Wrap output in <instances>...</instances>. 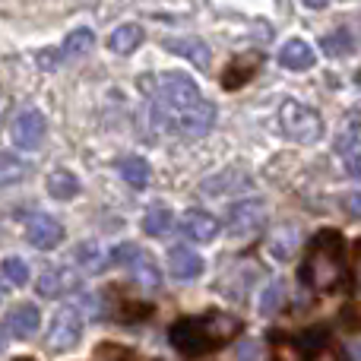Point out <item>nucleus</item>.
I'll return each instance as SVG.
<instances>
[{"mask_svg":"<svg viewBox=\"0 0 361 361\" xmlns=\"http://www.w3.org/2000/svg\"><path fill=\"white\" fill-rule=\"evenodd\" d=\"M152 89V124L159 130H175L187 140L206 137L216 124V105L200 95L197 82L180 70L159 76Z\"/></svg>","mask_w":361,"mask_h":361,"instance_id":"nucleus-1","label":"nucleus"},{"mask_svg":"<svg viewBox=\"0 0 361 361\" xmlns=\"http://www.w3.org/2000/svg\"><path fill=\"white\" fill-rule=\"evenodd\" d=\"M241 333V320L228 317V314L209 311L203 317H180L169 326V339L180 355H209V352L222 349L231 336Z\"/></svg>","mask_w":361,"mask_h":361,"instance_id":"nucleus-2","label":"nucleus"},{"mask_svg":"<svg viewBox=\"0 0 361 361\" xmlns=\"http://www.w3.org/2000/svg\"><path fill=\"white\" fill-rule=\"evenodd\" d=\"M298 279L314 292H336L345 279V241L336 228H324L311 238Z\"/></svg>","mask_w":361,"mask_h":361,"instance_id":"nucleus-3","label":"nucleus"},{"mask_svg":"<svg viewBox=\"0 0 361 361\" xmlns=\"http://www.w3.org/2000/svg\"><path fill=\"white\" fill-rule=\"evenodd\" d=\"M279 127L295 143H317V140L324 137V121H320V114L295 99H286L279 105Z\"/></svg>","mask_w":361,"mask_h":361,"instance_id":"nucleus-4","label":"nucleus"},{"mask_svg":"<svg viewBox=\"0 0 361 361\" xmlns=\"http://www.w3.org/2000/svg\"><path fill=\"white\" fill-rule=\"evenodd\" d=\"M108 260H111L114 267L130 269L133 282H137L140 288H146V292L159 288V282H162L156 260H152V257L146 254L143 247H137V244H118V247H114L111 254H108Z\"/></svg>","mask_w":361,"mask_h":361,"instance_id":"nucleus-5","label":"nucleus"},{"mask_svg":"<svg viewBox=\"0 0 361 361\" xmlns=\"http://www.w3.org/2000/svg\"><path fill=\"white\" fill-rule=\"evenodd\" d=\"M267 225V203L263 200H241L228 209V219H225V228H228L231 238L238 241H250L257 238Z\"/></svg>","mask_w":361,"mask_h":361,"instance_id":"nucleus-6","label":"nucleus"},{"mask_svg":"<svg viewBox=\"0 0 361 361\" xmlns=\"http://www.w3.org/2000/svg\"><path fill=\"white\" fill-rule=\"evenodd\" d=\"M82 336V317L76 307H61L51 317L48 326V349L51 352H70Z\"/></svg>","mask_w":361,"mask_h":361,"instance_id":"nucleus-7","label":"nucleus"},{"mask_svg":"<svg viewBox=\"0 0 361 361\" xmlns=\"http://www.w3.org/2000/svg\"><path fill=\"white\" fill-rule=\"evenodd\" d=\"M44 133H48V121H44V114L35 111V108H32V111H23L10 127L13 143L25 152L38 149V146L44 143Z\"/></svg>","mask_w":361,"mask_h":361,"instance_id":"nucleus-8","label":"nucleus"},{"mask_svg":"<svg viewBox=\"0 0 361 361\" xmlns=\"http://www.w3.org/2000/svg\"><path fill=\"white\" fill-rule=\"evenodd\" d=\"M25 238L35 250H54L63 241V225L51 212H35L25 222Z\"/></svg>","mask_w":361,"mask_h":361,"instance_id":"nucleus-9","label":"nucleus"},{"mask_svg":"<svg viewBox=\"0 0 361 361\" xmlns=\"http://www.w3.org/2000/svg\"><path fill=\"white\" fill-rule=\"evenodd\" d=\"M35 288L42 298H61V295L76 292V288H80V279H76V273L70 267H54V269H44V273L38 276Z\"/></svg>","mask_w":361,"mask_h":361,"instance_id":"nucleus-10","label":"nucleus"},{"mask_svg":"<svg viewBox=\"0 0 361 361\" xmlns=\"http://www.w3.org/2000/svg\"><path fill=\"white\" fill-rule=\"evenodd\" d=\"M219 219L216 216H209V212H203V209H187V216H184V222H180V231H184V238L187 241H197V244H209L212 238L219 235Z\"/></svg>","mask_w":361,"mask_h":361,"instance_id":"nucleus-11","label":"nucleus"},{"mask_svg":"<svg viewBox=\"0 0 361 361\" xmlns=\"http://www.w3.org/2000/svg\"><path fill=\"white\" fill-rule=\"evenodd\" d=\"M260 70V54H238L228 61V67L222 70V86L228 92L247 86V80H254V73Z\"/></svg>","mask_w":361,"mask_h":361,"instance_id":"nucleus-12","label":"nucleus"},{"mask_svg":"<svg viewBox=\"0 0 361 361\" xmlns=\"http://www.w3.org/2000/svg\"><path fill=\"white\" fill-rule=\"evenodd\" d=\"M279 63L286 70H292V73H307V70L317 63V57H314V48L305 42V38H292V42L282 44Z\"/></svg>","mask_w":361,"mask_h":361,"instance_id":"nucleus-13","label":"nucleus"},{"mask_svg":"<svg viewBox=\"0 0 361 361\" xmlns=\"http://www.w3.org/2000/svg\"><path fill=\"white\" fill-rule=\"evenodd\" d=\"M203 267H206L203 257L193 254V250H187V247H171L169 250V273L180 282L197 279V276L203 273Z\"/></svg>","mask_w":361,"mask_h":361,"instance_id":"nucleus-14","label":"nucleus"},{"mask_svg":"<svg viewBox=\"0 0 361 361\" xmlns=\"http://www.w3.org/2000/svg\"><path fill=\"white\" fill-rule=\"evenodd\" d=\"M267 254L273 257L276 263H292V257L298 254V231H295L292 225L276 228L267 241Z\"/></svg>","mask_w":361,"mask_h":361,"instance_id":"nucleus-15","label":"nucleus"},{"mask_svg":"<svg viewBox=\"0 0 361 361\" xmlns=\"http://www.w3.org/2000/svg\"><path fill=\"white\" fill-rule=\"evenodd\" d=\"M10 333L13 336H19V339H29V336H35V330L42 326V311H38L35 305H19L16 311L10 314Z\"/></svg>","mask_w":361,"mask_h":361,"instance_id":"nucleus-16","label":"nucleus"},{"mask_svg":"<svg viewBox=\"0 0 361 361\" xmlns=\"http://www.w3.org/2000/svg\"><path fill=\"white\" fill-rule=\"evenodd\" d=\"M140 44H143V25H137V23L118 25V29L111 32V38H108V48H111L114 54H133Z\"/></svg>","mask_w":361,"mask_h":361,"instance_id":"nucleus-17","label":"nucleus"},{"mask_svg":"<svg viewBox=\"0 0 361 361\" xmlns=\"http://www.w3.org/2000/svg\"><path fill=\"white\" fill-rule=\"evenodd\" d=\"M326 343H330V333H326L324 326H311V330L295 336V352H298L301 358H320Z\"/></svg>","mask_w":361,"mask_h":361,"instance_id":"nucleus-18","label":"nucleus"},{"mask_svg":"<svg viewBox=\"0 0 361 361\" xmlns=\"http://www.w3.org/2000/svg\"><path fill=\"white\" fill-rule=\"evenodd\" d=\"M165 48L175 51V54L190 57L200 70L209 67V48H206V42H200V38H169V42H165Z\"/></svg>","mask_w":361,"mask_h":361,"instance_id":"nucleus-19","label":"nucleus"},{"mask_svg":"<svg viewBox=\"0 0 361 361\" xmlns=\"http://www.w3.org/2000/svg\"><path fill=\"white\" fill-rule=\"evenodd\" d=\"M95 48V32L92 29H73L67 35V42H63V48H61V54H63V61H76V57H86L89 51Z\"/></svg>","mask_w":361,"mask_h":361,"instance_id":"nucleus-20","label":"nucleus"},{"mask_svg":"<svg viewBox=\"0 0 361 361\" xmlns=\"http://www.w3.org/2000/svg\"><path fill=\"white\" fill-rule=\"evenodd\" d=\"M48 193H51V197H54V200H61V203H63V200H76V197H80V178H76V175H70V171H51V175H48Z\"/></svg>","mask_w":361,"mask_h":361,"instance_id":"nucleus-21","label":"nucleus"},{"mask_svg":"<svg viewBox=\"0 0 361 361\" xmlns=\"http://www.w3.org/2000/svg\"><path fill=\"white\" fill-rule=\"evenodd\" d=\"M121 178L127 180L130 187H137V190H143L146 184H149V162L140 156H130V159H121Z\"/></svg>","mask_w":361,"mask_h":361,"instance_id":"nucleus-22","label":"nucleus"},{"mask_svg":"<svg viewBox=\"0 0 361 361\" xmlns=\"http://www.w3.org/2000/svg\"><path fill=\"white\" fill-rule=\"evenodd\" d=\"M25 175H29V165H25L23 159L0 152V190H4V187H10V184H19Z\"/></svg>","mask_w":361,"mask_h":361,"instance_id":"nucleus-23","label":"nucleus"},{"mask_svg":"<svg viewBox=\"0 0 361 361\" xmlns=\"http://www.w3.org/2000/svg\"><path fill=\"white\" fill-rule=\"evenodd\" d=\"M171 225H175V216H171V209H149L143 216V231L152 238H162L171 231Z\"/></svg>","mask_w":361,"mask_h":361,"instance_id":"nucleus-24","label":"nucleus"},{"mask_svg":"<svg viewBox=\"0 0 361 361\" xmlns=\"http://www.w3.org/2000/svg\"><path fill=\"white\" fill-rule=\"evenodd\" d=\"M339 152H343L345 171H349L355 180H361V140H355V137L343 140V143H339Z\"/></svg>","mask_w":361,"mask_h":361,"instance_id":"nucleus-25","label":"nucleus"},{"mask_svg":"<svg viewBox=\"0 0 361 361\" xmlns=\"http://www.w3.org/2000/svg\"><path fill=\"white\" fill-rule=\"evenodd\" d=\"M0 273H4V279L10 282V286H25V282H29V263L19 260V257H6V260L0 263Z\"/></svg>","mask_w":361,"mask_h":361,"instance_id":"nucleus-26","label":"nucleus"},{"mask_svg":"<svg viewBox=\"0 0 361 361\" xmlns=\"http://www.w3.org/2000/svg\"><path fill=\"white\" fill-rule=\"evenodd\" d=\"M324 51L326 54H349L352 51V38L345 32H333V35L324 38Z\"/></svg>","mask_w":361,"mask_h":361,"instance_id":"nucleus-27","label":"nucleus"},{"mask_svg":"<svg viewBox=\"0 0 361 361\" xmlns=\"http://www.w3.org/2000/svg\"><path fill=\"white\" fill-rule=\"evenodd\" d=\"M282 295H286V288H282V282H273V286L267 288V295H263V301H260V311H263V314H273V311H279V305H282Z\"/></svg>","mask_w":361,"mask_h":361,"instance_id":"nucleus-28","label":"nucleus"},{"mask_svg":"<svg viewBox=\"0 0 361 361\" xmlns=\"http://www.w3.org/2000/svg\"><path fill=\"white\" fill-rule=\"evenodd\" d=\"M352 282L355 288H361V241L352 247Z\"/></svg>","mask_w":361,"mask_h":361,"instance_id":"nucleus-29","label":"nucleus"},{"mask_svg":"<svg viewBox=\"0 0 361 361\" xmlns=\"http://www.w3.org/2000/svg\"><path fill=\"white\" fill-rule=\"evenodd\" d=\"M345 206H349V212L355 219H361V193H352L349 200H345Z\"/></svg>","mask_w":361,"mask_h":361,"instance_id":"nucleus-30","label":"nucleus"},{"mask_svg":"<svg viewBox=\"0 0 361 361\" xmlns=\"http://www.w3.org/2000/svg\"><path fill=\"white\" fill-rule=\"evenodd\" d=\"M238 355H241V358H257V355H260V349H257V345H250V343H244L241 345V349H238Z\"/></svg>","mask_w":361,"mask_h":361,"instance_id":"nucleus-31","label":"nucleus"},{"mask_svg":"<svg viewBox=\"0 0 361 361\" xmlns=\"http://www.w3.org/2000/svg\"><path fill=\"white\" fill-rule=\"evenodd\" d=\"M305 4H307V6H314V10H320V6H326L330 0H305Z\"/></svg>","mask_w":361,"mask_h":361,"instance_id":"nucleus-32","label":"nucleus"},{"mask_svg":"<svg viewBox=\"0 0 361 361\" xmlns=\"http://www.w3.org/2000/svg\"><path fill=\"white\" fill-rule=\"evenodd\" d=\"M352 355H355V358H361V345H355V349H352Z\"/></svg>","mask_w":361,"mask_h":361,"instance_id":"nucleus-33","label":"nucleus"},{"mask_svg":"<svg viewBox=\"0 0 361 361\" xmlns=\"http://www.w3.org/2000/svg\"><path fill=\"white\" fill-rule=\"evenodd\" d=\"M355 82H358V86H361V70H358V73H355Z\"/></svg>","mask_w":361,"mask_h":361,"instance_id":"nucleus-34","label":"nucleus"},{"mask_svg":"<svg viewBox=\"0 0 361 361\" xmlns=\"http://www.w3.org/2000/svg\"><path fill=\"white\" fill-rule=\"evenodd\" d=\"M0 298H4V288H0Z\"/></svg>","mask_w":361,"mask_h":361,"instance_id":"nucleus-35","label":"nucleus"}]
</instances>
